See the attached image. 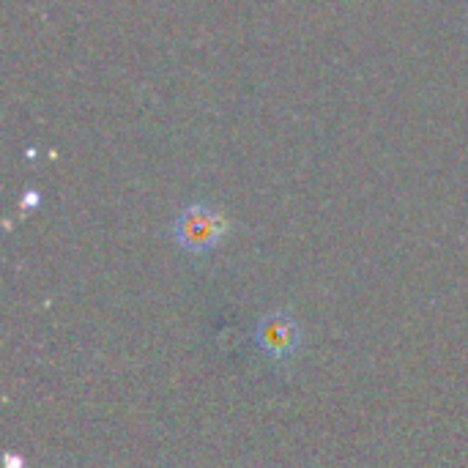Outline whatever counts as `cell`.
<instances>
[{
    "label": "cell",
    "mask_w": 468,
    "mask_h": 468,
    "mask_svg": "<svg viewBox=\"0 0 468 468\" xmlns=\"http://www.w3.org/2000/svg\"><path fill=\"white\" fill-rule=\"evenodd\" d=\"M173 233L184 252L208 255L222 244V239L228 233V222L217 208H211L206 203H192V206L181 208V214L176 217Z\"/></svg>",
    "instance_id": "obj_1"
},
{
    "label": "cell",
    "mask_w": 468,
    "mask_h": 468,
    "mask_svg": "<svg viewBox=\"0 0 468 468\" xmlns=\"http://www.w3.org/2000/svg\"><path fill=\"white\" fill-rule=\"evenodd\" d=\"M255 343L274 362H288L302 346V329L288 313H269L255 324Z\"/></svg>",
    "instance_id": "obj_2"
}]
</instances>
